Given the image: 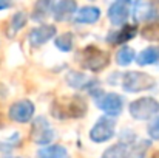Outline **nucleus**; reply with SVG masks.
<instances>
[{
	"mask_svg": "<svg viewBox=\"0 0 159 158\" xmlns=\"http://www.w3.org/2000/svg\"><path fill=\"white\" fill-rule=\"evenodd\" d=\"M51 113L54 118H80L87 113V103L80 96H65L56 99L51 105Z\"/></svg>",
	"mask_w": 159,
	"mask_h": 158,
	"instance_id": "nucleus-1",
	"label": "nucleus"
},
{
	"mask_svg": "<svg viewBox=\"0 0 159 158\" xmlns=\"http://www.w3.org/2000/svg\"><path fill=\"white\" fill-rule=\"evenodd\" d=\"M155 84H156L155 78L152 74L142 73V71H127L122 76V87L128 93H138V92L150 90V89L155 87Z\"/></svg>",
	"mask_w": 159,
	"mask_h": 158,
	"instance_id": "nucleus-2",
	"label": "nucleus"
},
{
	"mask_svg": "<svg viewBox=\"0 0 159 158\" xmlns=\"http://www.w3.org/2000/svg\"><path fill=\"white\" fill-rule=\"evenodd\" d=\"M108 62H110L108 53L98 48V47H94V45H88L82 51V65L87 70L101 71L108 65Z\"/></svg>",
	"mask_w": 159,
	"mask_h": 158,
	"instance_id": "nucleus-3",
	"label": "nucleus"
},
{
	"mask_svg": "<svg viewBox=\"0 0 159 158\" xmlns=\"http://www.w3.org/2000/svg\"><path fill=\"white\" fill-rule=\"evenodd\" d=\"M158 113L159 103L155 98H148V96L147 98H139V99H136L130 104V115L138 121L150 119Z\"/></svg>",
	"mask_w": 159,
	"mask_h": 158,
	"instance_id": "nucleus-4",
	"label": "nucleus"
},
{
	"mask_svg": "<svg viewBox=\"0 0 159 158\" xmlns=\"http://www.w3.org/2000/svg\"><path fill=\"white\" fill-rule=\"evenodd\" d=\"M54 138V130L51 124L43 118V116H37L33 121V127H31V140L36 144L45 146L48 143H51Z\"/></svg>",
	"mask_w": 159,
	"mask_h": 158,
	"instance_id": "nucleus-5",
	"label": "nucleus"
},
{
	"mask_svg": "<svg viewBox=\"0 0 159 158\" xmlns=\"http://www.w3.org/2000/svg\"><path fill=\"white\" fill-rule=\"evenodd\" d=\"M114 127H116V121L114 119H111L108 116L101 118L93 126V129L90 130L91 141H94V143H105V141H108L114 135Z\"/></svg>",
	"mask_w": 159,
	"mask_h": 158,
	"instance_id": "nucleus-6",
	"label": "nucleus"
},
{
	"mask_svg": "<svg viewBox=\"0 0 159 158\" xmlns=\"http://www.w3.org/2000/svg\"><path fill=\"white\" fill-rule=\"evenodd\" d=\"M94 103L101 110H104L107 115H111V116H116L122 112V99L116 93L99 92L98 95H94Z\"/></svg>",
	"mask_w": 159,
	"mask_h": 158,
	"instance_id": "nucleus-7",
	"label": "nucleus"
},
{
	"mask_svg": "<svg viewBox=\"0 0 159 158\" xmlns=\"http://www.w3.org/2000/svg\"><path fill=\"white\" fill-rule=\"evenodd\" d=\"M133 2L131 0H114L108 8V19L113 25H124L130 17Z\"/></svg>",
	"mask_w": 159,
	"mask_h": 158,
	"instance_id": "nucleus-8",
	"label": "nucleus"
},
{
	"mask_svg": "<svg viewBox=\"0 0 159 158\" xmlns=\"http://www.w3.org/2000/svg\"><path fill=\"white\" fill-rule=\"evenodd\" d=\"M33 115H34V104L28 99L16 101L14 104H11L9 110H8L9 119H12L16 122H28V121H31Z\"/></svg>",
	"mask_w": 159,
	"mask_h": 158,
	"instance_id": "nucleus-9",
	"label": "nucleus"
},
{
	"mask_svg": "<svg viewBox=\"0 0 159 158\" xmlns=\"http://www.w3.org/2000/svg\"><path fill=\"white\" fill-rule=\"evenodd\" d=\"M56 34V26L54 25H42L34 28L30 33V42L33 47H40L43 44H47L51 37Z\"/></svg>",
	"mask_w": 159,
	"mask_h": 158,
	"instance_id": "nucleus-10",
	"label": "nucleus"
},
{
	"mask_svg": "<svg viewBox=\"0 0 159 158\" xmlns=\"http://www.w3.org/2000/svg\"><path fill=\"white\" fill-rule=\"evenodd\" d=\"M77 9V3L76 0H60L56 8H54V19L57 22H63V20H68L74 11Z\"/></svg>",
	"mask_w": 159,
	"mask_h": 158,
	"instance_id": "nucleus-11",
	"label": "nucleus"
},
{
	"mask_svg": "<svg viewBox=\"0 0 159 158\" xmlns=\"http://www.w3.org/2000/svg\"><path fill=\"white\" fill-rule=\"evenodd\" d=\"M134 36H136V26L134 25H124V28L113 33L110 37H107V41H110L111 44H124V42H128L130 39H133Z\"/></svg>",
	"mask_w": 159,
	"mask_h": 158,
	"instance_id": "nucleus-12",
	"label": "nucleus"
},
{
	"mask_svg": "<svg viewBox=\"0 0 159 158\" xmlns=\"http://www.w3.org/2000/svg\"><path fill=\"white\" fill-rule=\"evenodd\" d=\"M66 82L68 85L74 89H90L94 85V81L91 78L85 76L84 73H76V71H71L66 74Z\"/></svg>",
	"mask_w": 159,
	"mask_h": 158,
	"instance_id": "nucleus-13",
	"label": "nucleus"
},
{
	"mask_svg": "<svg viewBox=\"0 0 159 158\" xmlns=\"http://www.w3.org/2000/svg\"><path fill=\"white\" fill-rule=\"evenodd\" d=\"M101 17V11L96 6H84L82 9H79L77 16H76V22L77 23H94L98 22Z\"/></svg>",
	"mask_w": 159,
	"mask_h": 158,
	"instance_id": "nucleus-14",
	"label": "nucleus"
},
{
	"mask_svg": "<svg viewBox=\"0 0 159 158\" xmlns=\"http://www.w3.org/2000/svg\"><path fill=\"white\" fill-rule=\"evenodd\" d=\"M54 5V0H37L33 8V19L36 22H42L48 17Z\"/></svg>",
	"mask_w": 159,
	"mask_h": 158,
	"instance_id": "nucleus-15",
	"label": "nucleus"
},
{
	"mask_svg": "<svg viewBox=\"0 0 159 158\" xmlns=\"http://www.w3.org/2000/svg\"><path fill=\"white\" fill-rule=\"evenodd\" d=\"M156 14L153 5L150 2H144V0H139L134 6V17L138 20H148L152 19L153 16Z\"/></svg>",
	"mask_w": 159,
	"mask_h": 158,
	"instance_id": "nucleus-16",
	"label": "nucleus"
},
{
	"mask_svg": "<svg viewBox=\"0 0 159 158\" xmlns=\"http://www.w3.org/2000/svg\"><path fill=\"white\" fill-rule=\"evenodd\" d=\"M159 60V47H148L138 54L136 62L139 65H152Z\"/></svg>",
	"mask_w": 159,
	"mask_h": 158,
	"instance_id": "nucleus-17",
	"label": "nucleus"
},
{
	"mask_svg": "<svg viewBox=\"0 0 159 158\" xmlns=\"http://www.w3.org/2000/svg\"><path fill=\"white\" fill-rule=\"evenodd\" d=\"M37 158H68V151L63 146H48L37 152Z\"/></svg>",
	"mask_w": 159,
	"mask_h": 158,
	"instance_id": "nucleus-18",
	"label": "nucleus"
},
{
	"mask_svg": "<svg viewBox=\"0 0 159 158\" xmlns=\"http://www.w3.org/2000/svg\"><path fill=\"white\" fill-rule=\"evenodd\" d=\"M26 25V14L23 11L20 12H16L9 22V28H8V37H12L16 36L23 26Z\"/></svg>",
	"mask_w": 159,
	"mask_h": 158,
	"instance_id": "nucleus-19",
	"label": "nucleus"
},
{
	"mask_svg": "<svg viewBox=\"0 0 159 158\" xmlns=\"http://www.w3.org/2000/svg\"><path fill=\"white\" fill-rule=\"evenodd\" d=\"M128 157V147L125 144H114L110 149H107L102 154V158H127Z\"/></svg>",
	"mask_w": 159,
	"mask_h": 158,
	"instance_id": "nucleus-20",
	"label": "nucleus"
},
{
	"mask_svg": "<svg viewBox=\"0 0 159 158\" xmlns=\"http://www.w3.org/2000/svg\"><path fill=\"white\" fill-rule=\"evenodd\" d=\"M133 59H134V51H133L130 47H122L119 51L116 53V62H117L119 65H122V67L131 64Z\"/></svg>",
	"mask_w": 159,
	"mask_h": 158,
	"instance_id": "nucleus-21",
	"label": "nucleus"
},
{
	"mask_svg": "<svg viewBox=\"0 0 159 158\" xmlns=\"http://www.w3.org/2000/svg\"><path fill=\"white\" fill-rule=\"evenodd\" d=\"M142 36L147 41H159V20H155L142 30Z\"/></svg>",
	"mask_w": 159,
	"mask_h": 158,
	"instance_id": "nucleus-22",
	"label": "nucleus"
},
{
	"mask_svg": "<svg viewBox=\"0 0 159 158\" xmlns=\"http://www.w3.org/2000/svg\"><path fill=\"white\" fill-rule=\"evenodd\" d=\"M56 47L60 51H71L73 48V34L71 33H63L56 39Z\"/></svg>",
	"mask_w": 159,
	"mask_h": 158,
	"instance_id": "nucleus-23",
	"label": "nucleus"
},
{
	"mask_svg": "<svg viewBox=\"0 0 159 158\" xmlns=\"http://www.w3.org/2000/svg\"><path fill=\"white\" fill-rule=\"evenodd\" d=\"M150 147V141H141L138 146L133 147V154L131 158H144V154L147 152V149Z\"/></svg>",
	"mask_w": 159,
	"mask_h": 158,
	"instance_id": "nucleus-24",
	"label": "nucleus"
},
{
	"mask_svg": "<svg viewBox=\"0 0 159 158\" xmlns=\"http://www.w3.org/2000/svg\"><path fill=\"white\" fill-rule=\"evenodd\" d=\"M148 135L153 140H158L159 141V118H156L153 122H150V126H148Z\"/></svg>",
	"mask_w": 159,
	"mask_h": 158,
	"instance_id": "nucleus-25",
	"label": "nucleus"
},
{
	"mask_svg": "<svg viewBox=\"0 0 159 158\" xmlns=\"http://www.w3.org/2000/svg\"><path fill=\"white\" fill-rule=\"evenodd\" d=\"M11 6V0H0V11Z\"/></svg>",
	"mask_w": 159,
	"mask_h": 158,
	"instance_id": "nucleus-26",
	"label": "nucleus"
},
{
	"mask_svg": "<svg viewBox=\"0 0 159 158\" xmlns=\"http://www.w3.org/2000/svg\"><path fill=\"white\" fill-rule=\"evenodd\" d=\"M12 147L9 146V144H3V143H0V152H8V151H11Z\"/></svg>",
	"mask_w": 159,
	"mask_h": 158,
	"instance_id": "nucleus-27",
	"label": "nucleus"
},
{
	"mask_svg": "<svg viewBox=\"0 0 159 158\" xmlns=\"http://www.w3.org/2000/svg\"><path fill=\"white\" fill-rule=\"evenodd\" d=\"M153 158H159V152H158V154H155V155H153Z\"/></svg>",
	"mask_w": 159,
	"mask_h": 158,
	"instance_id": "nucleus-28",
	"label": "nucleus"
},
{
	"mask_svg": "<svg viewBox=\"0 0 159 158\" xmlns=\"http://www.w3.org/2000/svg\"><path fill=\"white\" fill-rule=\"evenodd\" d=\"M5 158H19V157H5Z\"/></svg>",
	"mask_w": 159,
	"mask_h": 158,
	"instance_id": "nucleus-29",
	"label": "nucleus"
}]
</instances>
